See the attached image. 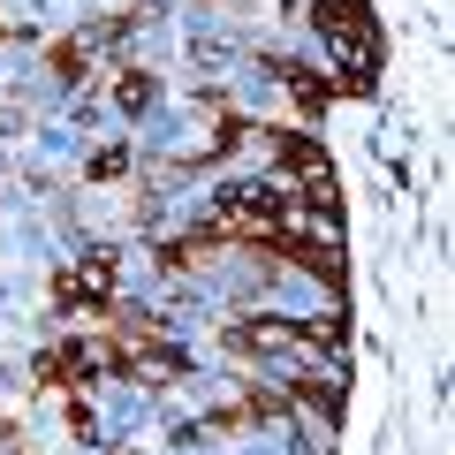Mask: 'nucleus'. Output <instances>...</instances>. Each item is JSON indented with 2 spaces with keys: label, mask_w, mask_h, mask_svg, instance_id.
I'll return each mask as SVG.
<instances>
[{
  "label": "nucleus",
  "mask_w": 455,
  "mask_h": 455,
  "mask_svg": "<svg viewBox=\"0 0 455 455\" xmlns=\"http://www.w3.org/2000/svg\"><path fill=\"white\" fill-rule=\"evenodd\" d=\"M311 23H319L326 53H334L341 84L334 92H372L379 84V23H372V0H311Z\"/></svg>",
  "instance_id": "obj_1"
},
{
  "label": "nucleus",
  "mask_w": 455,
  "mask_h": 455,
  "mask_svg": "<svg viewBox=\"0 0 455 455\" xmlns=\"http://www.w3.org/2000/svg\"><path fill=\"white\" fill-rule=\"evenodd\" d=\"M274 137V160H281V182H289V197L296 205H311V212H334V160H326V145L311 130H266Z\"/></svg>",
  "instance_id": "obj_2"
},
{
  "label": "nucleus",
  "mask_w": 455,
  "mask_h": 455,
  "mask_svg": "<svg viewBox=\"0 0 455 455\" xmlns=\"http://www.w3.org/2000/svg\"><path fill=\"white\" fill-rule=\"evenodd\" d=\"M228 349H243V357H319L304 334V319H281V311H251V319L220 326Z\"/></svg>",
  "instance_id": "obj_3"
},
{
  "label": "nucleus",
  "mask_w": 455,
  "mask_h": 455,
  "mask_svg": "<svg viewBox=\"0 0 455 455\" xmlns=\"http://www.w3.org/2000/svg\"><path fill=\"white\" fill-rule=\"evenodd\" d=\"M114 251H99V259H84V266H68L61 281H53V296H61L68 311H92V319H107V296H114Z\"/></svg>",
  "instance_id": "obj_4"
},
{
  "label": "nucleus",
  "mask_w": 455,
  "mask_h": 455,
  "mask_svg": "<svg viewBox=\"0 0 455 455\" xmlns=\"http://www.w3.org/2000/svg\"><path fill=\"white\" fill-rule=\"evenodd\" d=\"M92 38H84V31H68V38H53V46H46V68H53V84H84V76H92Z\"/></svg>",
  "instance_id": "obj_5"
},
{
  "label": "nucleus",
  "mask_w": 455,
  "mask_h": 455,
  "mask_svg": "<svg viewBox=\"0 0 455 455\" xmlns=\"http://www.w3.org/2000/svg\"><path fill=\"white\" fill-rule=\"evenodd\" d=\"M212 251H228L220 235H175V243H160V274H197Z\"/></svg>",
  "instance_id": "obj_6"
},
{
  "label": "nucleus",
  "mask_w": 455,
  "mask_h": 455,
  "mask_svg": "<svg viewBox=\"0 0 455 455\" xmlns=\"http://www.w3.org/2000/svg\"><path fill=\"white\" fill-rule=\"evenodd\" d=\"M289 403H311L326 425H334L341 418V379L334 372H304V379H289Z\"/></svg>",
  "instance_id": "obj_7"
},
{
  "label": "nucleus",
  "mask_w": 455,
  "mask_h": 455,
  "mask_svg": "<svg viewBox=\"0 0 455 455\" xmlns=\"http://www.w3.org/2000/svg\"><path fill=\"white\" fill-rule=\"evenodd\" d=\"M274 76H281V84H289V92H296V107H304V114H319L326 99H334V92H326V84L311 76L304 61H274Z\"/></svg>",
  "instance_id": "obj_8"
},
{
  "label": "nucleus",
  "mask_w": 455,
  "mask_h": 455,
  "mask_svg": "<svg viewBox=\"0 0 455 455\" xmlns=\"http://www.w3.org/2000/svg\"><path fill=\"white\" fill-rule=\"evenodd\" d=\"M114 107H122V114H145L152 107V76H145V68H114Z\"/></svg>",
  "instance_id": "obj_9"
},
{
  "label": "nucleus",
  "mask_w": 455,
  "mask_h": 455,
  "mask_svg": "<svg viewBox=\"0 0 455 455\" xmlns=\"http://www.w3.org/2000/svg\"><path fill=\"white\" fill-rule=\"evenodd\" d=\"M114 175H130V145H99L92 152V182H114Z\"/></svg>",
  "instance_id": "obj_10"
},
{
  "label": "nucleus",
  "mask_w": 455,
  "mask_h": 455,
  "mask_svg": "<svg viewBox=\"0 0 455 455\" xmlns=\"http://www.w3.org/2000/svg\"><path fill=\"white\" fill-rule=\"evenodd\" d=\"M23 448V433H16V418H0V455H16Z\"/></svg>",
  "instance_id": "obj_11"
}]
</instances>
